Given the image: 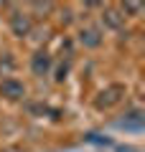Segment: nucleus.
<instances>
[{"mask_svg": "<svg viewBox=\"0 0 145 152\" xmlns=\"http://www.w3.org/2000/svg\"><path fill=\"white\" fill-rule=\"evenodd\" d=\"M122 96H125V86H122V84H112V86L102 89V91L97 94L94 107H97V109H112L115 104L122 102Z\"/></svg>", "mask_w": 145, "mask_h": 152, "instance_id": "1", "label": "nucleus"}, {"mask_svg": "<svg viewBox=\"0 0 145 152\" xmlns=\"http://www.w3.org/2000/svg\"><path fill=\"white\" fill-rule=\"evenodd\" d=\"M120 129H132V132H140L145 127V114L140 112V109H132L130 114H125V119L117 122Z\"/></svg>", "mask_w": 145, "mask_h": 152, "instance_id": "2", "label": "nucleus"}, {"mask_svg": "<svg viewBox=\"0 0 145 152\" xmlns=\"http://www.w3.org/2000/svg\"><path fill=\"white\" fill-rule=\"evenodd\" d=\"M0 94L5 99H21V96H26V86H23L21 81H16V79H5V81L0 84Z\"/></svg>", "mask_w": 145, "mask_h": 152, "instance_id": "3", "label": "nucleus"}, {"mask_svg": "<svg viewBox=\"0 0 145 152\" xmlns=\"http://www.w3.org/2000/svg\"><path fill=\"white\" fill-rule=\"evenodd\" d=\"M10 31L16 33L18 38L28 36V31H31V18H28V15H23V13H16V15L10 18Z\"/></svg>", "mask_w": 145, "mask_h": 152, "instance_id": "4", "label": "nucleus"}, {"mask_svg": "<svg viewBox=\"0 0 145 152\" xmlns=\"http://www.w3.org/2000/svg\"><path fill=\"white\" fill-rule=\"evenodd\" d=\"M31 69H33V74H36V76H46V71L51 69V58H48L46 51H38V53L33 56Z\"/></svg>", "mask_w": 145, "mask_h": 152, "instance_id": "5", "label": "nucleus"}, {"mask_svg": "<svg viewBox=\"0 0 145 152\" xmlns=\"http://www.w3.org/2000/svg\"><path fill=\"white\" fill-rule=\"evenodd\" d=\"M79 43L87 46V48H97V46L102 43V36H99L97 28H84V31L79 33Z\"/></svg>", "mask_w": 145, "mask_h": 152, "instance_id": "6", "label": "nucleus"}, {"mask_svg": "<svg viewBox=\"0 0 145 152\" xmlns=\"http://www.w3.org/2000/svg\"><path fill=\"white\" fill-rule=\"evenodd\" d=\"M104 26H109V28H115V31H120L122 28V23H125V15L120 10H115V8H109V10H104Z\"/></svg>", "mask_w": 145, "mask_h": 152, "instance_id": "7", "label": "nucleus"}, {"mask_svg": "<svg viewBox=\"0 0 145 152\" xmlns=\"http://www.w3.org/2000/svg\"><path fill=\"white\" fill-rule=\"evenodd\" d=\"M140 10H143L140 3H125V5H122V13H132V15H135V13H140Z\"/></svg>", "mask_w": 145, "mask_h": 152, "instance_id": "8", "label": "nucleus"}, {"mask_svg": "<svg viewBox=\"0 0 145 152\" xmlns=\"http://www.w3.org/2000/svg\"><path fill=\"white\" fill-rule=\"evenodd\" d=\"M66 71H69V69H66V66L61 64V66H59V71H56V81H64V76H66Z\"/></svg>", "mask_w": 145, "mask_h": 152, "instance_id": "9", "label": "nucleus"}]
</instances>
